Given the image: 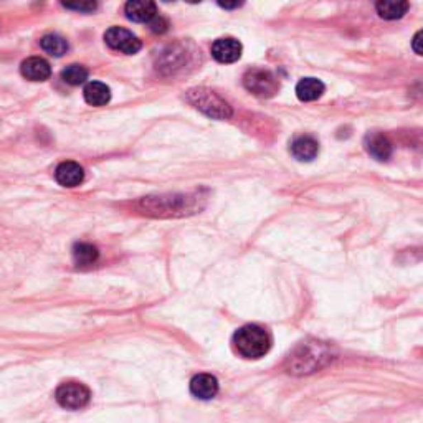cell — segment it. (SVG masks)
I'll use <instances>...</instances> for the list:
<instances>
[{
	"instance_id": "cell-17",
	"label": "cell",
	"mask_w": 423,
	"mask_h": 423,
	"mask_svg": "<svg viewBox=\"0 0 423 423\" xmlns=\"http://www.w3.org/2000/svg\"><path fill=\"white\" fill-rule=\"evenodd\" d=\"M40 45H42L43 52H47L52 56H56V58L63 56L68 52V42L60 35H45L40 40Z\"/></svg>"
},
{
	"instance_id": "cell-23",
	"label": "cell",
	"mask_w": 423,
	"mask_h": 423,
	"mask_svg": "<svg viewBox=\"0 0 423 423\" xmlns=\"http://www.w3.org/2000/svg\"><path fill=\"white\" fill-rule=\"evenodd\" d=\"M188 3H199V2H202V0H187Z\"/></svg>"
},
{
	"instance_id": "cell-16",
	"label": "cell",
	"mask_w": 423,
	"mask_h": 423,
	"mask_svg": "<svg viewBox=\"0 0 423 423\" xmlns=\"http://www.w3.org/2000/svg\"><path fill=\"white\" fill-rule=\"evenodd\" d=\"M100 258V252L91 243H76L73 246V261L78 266H91Z\"/></svg>"
},
{
	"instance_id": "cell-14",
	"label": "cell",
	"mask_w": 423,
	"mask_h": 423,
	"mask_svg": "<svg viewBox=\"0 0 423 423\" xmlns=\"http://www.w3.org/2000/svg\"><path fill=\"white\" fill-rule=\"evenodd\" d=\"M409 10V0H377V12L382 19H402Z\"/></svg>"
},
{
	"instance_id": "cell-21",
	"label": "cell",
	"mask_w": 423,
	"mask_h": 423,
	"mask_svg": "<svg viewBox=\"0 0 423 423\" xmlns=\"http://www.w3.org/2000/svg\"><path fill=\"white\" fill-rule=\"evenodd\" d=\"M245 0H217V3L221 7V9H227V10H233L238 9V7L243 6Z\"/></svg>"
},
{
	"instance_id": "cell-1",
	"label": "cell",
	"mask_w": 423,
	"mask_h": 423,
	"mask_svg": "<svg viewBox=\"0 0 423 423\" xmlns=\"http://www.w3.org/2000/svg\"><path fill=\"white\" fill-rule=\"evenodd\" d=\"M233 346L235 351L245 359H260L265 354H268L271 347V338L268 331L257 324H248V326L240 327L233 336Z\"/></svg>"
},
{
	"instance_id": "cell-13",
	"label": "cell",
	"mask_w": 423,
	"mask_h": 423,
	"mask_svg": "<svg viewBox=\"0 0 423 423\" xmlns=\"http://www.w3.org/2000/svg\"><path fill=\"white\" fill-rule=\"evenodd\" d=\"M85 101L91 106H105L111 100V89L101 81H89L85 86Z\"/></svg>"
},
{
	"instance_id": "cell-5",
	"label": "cell",
	"mask_w": 423,
	"mask_h": 423,
	"mask_svg": "<svg viewBox=\"0 0 423 423\" xmlns=\"http://www.w3.org/2000/svg\"><path fill=\"white\" fill-rule=\"evenodd\" d=\"M105 42L109 48L126 53V55H134V53H138L142 47L141 40H139L138 36L121 27H111L105 34Z\"/></svg>"
},
{
	"instance_id": "cell-10",
	"label": "cell",
	"mask_w": 423,
	"mask_h": 423,
	"mask_svg": "<svg viewBox=\"0 0 423 423\" xmlns=\"http://www.w3.org/2000/svg\"><path fill=\"white\" fill-rule=\"evenodd\" d=\"M20 72L30 81H45L52 75L50 63L47 60L40 58V56H32V58L23 61Z\"/></svg>"
},
{
	"instance_id": "cell-6",
	"label": "cell",
	"mask_w": 423,
	"mask_h": 423,
	"mask_svg": "<svg viewBox=\"0 0 423 423\" xmlns=\"http://www.w3.org/2000/svg\"><path fill=\"white\" fill-rule=\"evenodd\" d=\"M124 10L127 19L138 23H149V20L158 15L154 0H127Z\"/></svg>"
},
{
	"instance_id": "cell-3",
	"label": "cell",
	"mask_w": 423,
	"mask_h": 423,
	"mask_svg": "<svg viewBox=\"0 0 423 423\" xmlns=\"http://www.w3.org/2000/svg\"><path fill=\"white\" fill-rule=\"evenodd\" d=\"M56 402L67 410H80L89 404V389L80 382H65L55 392Z\"/></svg>"
},
{
	"instance_id": "cell-2",
	"label": "cell",
	"mask_w": 423,
	"mask_h": 423,
	"mask_svg": "<svg viewBox=\"0 0 423 423\" xmlns=\"http://www.w3.org/2000/svg\"><path fill=\"white\" fill-rule=\"evenodd\" d=\"M187 100L200 109L202 113L207 114L213 119H228L232 116V109L225 102L219 94H215L207 88H195L191 89L187 94Z\"/></svg>"
},
{
	"instance_id": "cell-4",
	"label": "cell",
	"mask_w": 423,
	"mask_h": 423,
	"mask_svg": "<svg viewBox=\"0 0 423 423\" xmlns=\"http://www.w3.org/2000/svg\"><path fill=\"white\" fill-rule=\"evenodd\" d=\"M243 85L250 93L260 98H270L278 93L279 85L276 78L266 69H250L243 76Z\"/></svg>"
},
{
	"instance_id": "cell-22",
	"label": "cell",
	"mask_w": 423,
	"mask_h": 423,
	"mask_svg": "<svg viewBox=\"0 0 423 423\" xmlns=\"http://www.w3.org/2000/svg\"><path fill=\"white\" fill-rule=\"evenodd\" d=\"M420 42H422V32H418L417 35H415V39H413V50H415V53H417V55H422V47H420Z\"/></svg>"
},
{
	"instance_id": "cell-24",
	"label": "cell",
	"mask_w": 423,
	"mask_h": 423,
	"mask_svg": "<svg viewBox=\"0 0 423 423\" xmlns=\"http://www.w3.org/2000/svg\"><path fill=\"white\" fill-rule=\"evenodd\" d=\"M166 2H172V0H166Z\"/></svg>"
},
{
	"instance_id": "cell-19",
	"label": "cell",
	"mask_w": 423,
	"mask_h": 423,
	"mask_svg": "<svg viewBox=\"0 0 423 423\" xmlns=\"http://www.w3.org/2000/svg\"><path fill=\"white\" fill-rule=\"evenodd\" d=\"M61 6L68 10L85 12V14H91L98 9L96 0H61Z\"/></svg>"
},
{
	"instance_id": "cell-18",
	"label": "cell",
	"mask_w": 423,
	"mask_h": 423,
	"mask_svg": "<svg viewBox=\"0 0 423 423\" xmlns=\"http://www.w3.org/2000/svg\"><path fill=\"white\" fill-rule=\"evenodd\" d=\"M61 78H63L65 83L78 86L83 85L86 80H88V69L81 65H69L61 72Z\"/></svg>"
},
{
	"instance_id": "cell-15",
	"label": "cell",
	"mask_w": 423,
	"mask_h": 423,
	"mask_svg": "<svg viewBox=\"0 0 423 423\" xmlns=\"http://www.w3.org/2000/svg\"><path fill=\"white\" fill-rule=\"evenodd\" d=\"M324 93V83L318 78H303L296 86V96L301 101H316Z\"/></svg>"
},
{
	"instance_id": "cell-12",
	"label": "cell",
	"mask_w": 423,
	"mask_h": 423,
	"mask_svg": "<svg viewBox=\"0 0 423 423\" xmlns=\"http://www.w3.org/2000/svg\"><path fill=\"white\" fill-rule=\"evenodd\" d=\"M319 153V144L311 135H299L291 144V154L301 162H310L316 159Z\"/></svg>"
},
{
	"instance_id": "cell-7",
	"label": "cell",
	"mask_w": 423,
	"mask_h": 423,
	"mask_svg": "<svg viewBox=\"0 0 423 423\" xmlns=\"http://www.w3.org/2000/svg\"><path fill=\"white\" fill-rule=\"evenodd\" d=\"M212 56L220 63H235L241 56V43L235 39H220L212 45Z\"/></svg>"
},
{
	"instance_id": "cell-20",
	"label": "cell",
	"mask_w": 423,
	"mask_h": 423,
	"mask_svg": "<svg viewBox=\"0 0 423 423\" xmlns=\"http://www.w3.org/2000/svg\"><path fill=\"white\" fill-rule=\"evenodd\" d=\"M149 23H151V28H153V32H155V34H162V32L167 30V22L164 19L158 17V15L151 19Z\"/></svg>"
},
{
	"instance_id": "cell-8",
	"label": "cell",
	"mask_w": 423,
	"mask_h": 423,
	"mask_svg": "<svg viewBox=\"0 0 423 423\" xmlns=\"http://www.w3.org/2000/svg\"><path fill=\"white\" fill-rule=\"evenodd\" d=\"M191 392L200 400H210L219 393V380L212 373H199L191 380Z\"/></svg>"
},
{
	"instance_id": "cell-11",
	"label": "cell",
	"mask_w": 423,
	"mask_h": 423,
	"mask_svg": "<svg viewBox=\"0 0 423 423\" xmlns=\"http://www.w3.org/2000/svg\"><path fill=\"white\" fill-rule=\"evenodd\" d=\"M365 149L373 159L384 162L389 161L390 155H392V142L384 134L373 133L365 138Z\"/></svg>"
},
{
	"instance_id": "cell-9",
	"label": "cell",
	"mask_w": 423,
	"mask_h": 423,
	"mask_svg": "<svg viewBox=\"0 0 423 423\" xmlns=\"http://www.w3.org/2000/svg\"><path fill=\"white\" fill-rule=\"evenodd\" d=\"M55 179L63 187H76L83 182L85 171L78 162H61L55 171Z\"/></svg>"
}]
</instances>
